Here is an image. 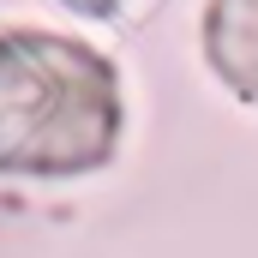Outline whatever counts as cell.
I'll return each instance as SVG.
<instances>
[{
	"label": "cell",
	"instance_id": "obj_2",
	"mask_svg": "<svg viewBox=\"0 0 258 258\" xmlns=\"http://www.w3.org/2000/svg\"><path fill=\"white\" fill-rule=\"evenodd\" d=\"M204 60L216 78L258 108V0H210L204 12Z\"/></svg>",
	"mask_w": 258,
	"mask_h": 258
},
{
	"label": "cell",
	"instance_id": "obj_1",
	"mask_svg": "<svg viewBox=\"0 0 258 258\" xmlns=\"http://www.w3.org/2000/svg\"><path fill=\"white\" fill-rule=\"evenodd\" d=\"M120 138V78L96 48L6 30L0 36V174H84Z\"/></svg>",
	"mask_w": 258,
	"mask_h": 258
},
{
	"label": "cell",
	"instance_id": "obj_3",
	"mask_svg": "<svg viewBox=\"0 0 258 258\" xmlns=\"http://www.w3.org/2000/svg\"><path fill=\"white\" fill-rule=\"evenodd\" d=\"M66 6H72L78 18H108V12H114L120 0H66Z\"/></svg>",
	"mask_w": 258,
	"mask_h": 258
}]
</instances>
